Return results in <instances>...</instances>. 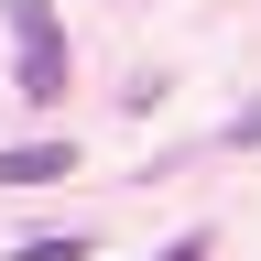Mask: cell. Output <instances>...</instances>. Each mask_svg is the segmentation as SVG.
<instances>
[{
  "label": "cell",
  "mask_w": 261,
  "mask_h": 261,
  "mask_svg": "<svg viewBox=\"0 0 261 261\" xmlns=\"http://www.w3.org/2000/svg\"><path fill=\"white\" fill-rule=\"evenodd\" d=\"M0 22H11V44H22V98L55 109L65 98V22H55V0H0Z\"/></svg>",
  "instance_id": "cell-1"
},
{
  "label": "cell",
  "mask_w": 261,
  "mask_h": 261,
  "mask_svg": "<svg viewBox=\"0 0 261 261\" xmlns=\"http://www.w3.org/2000/svg\"><path fill=\"white\" fill-rule=\"evenodd\" d=\"M76 142H0V185H65Z\"/></svg>",
  "instance_id": "cell-2"
},
{
  "label": "cell",
  "mask_w": 261,
  "mask_h": 261,
  "mask_svg": "<svg viewBox=\"0 0 261 261\" xmlns=\"http://www.w3.org/2000/svg\"><path fill=\"white\" fill-rule=\"evenodd\" d=\"M11 261H87V240H22Z\"/></svg>",
  "instance_id": "cell-3"
},
{
  "label": "cell",
  "mask_w": 261,
  "mask_h": 261,
  "mask_svg": "<svg viewBox=\"0 0 261 261\" xmlns=\"http://www.w3.org/2000/svg\"><path fill=\"white\" fill-rule=\"evenodd\" d=\"M228 142H240V152H261V109H240V120H228Z\"/></svg>",
  "instance_id": "cell-4"
},
{
  "label": "cell",
  "mask_w": 261,
  "mask_h": 261,
  "mask_svg": "<svg viewBox=\"0 0 261 261\" xmlns=\"http://www.w3.org/2000/svg\"><path fill=\"white\" fill-rule=\"evenodd\" d=\"M152 261H207V240H174V250H152Z\"/></svg>",
  "instance_id": "cell-5"
}]
</instances>
